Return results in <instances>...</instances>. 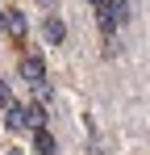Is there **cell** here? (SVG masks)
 I'll use <instances>...</instances> for the list:
<instances>
[{"label":"cell","instance_id":"1","mask_svg":"<svg viewBox=\"0 0 150 155\" xmlns=\"http://www.w3.org/2000/svg\"><path fill=\"white\" fill-rule=\"evenodd\" d=\"M0 25L8 29V38H13L17 46H25V38H29V25H25V13H21V8H4V13H0Z\"/></svg>","mask_w":150,"mask_h":155},{"label":"cell","instance_id":"2","mask_svg":"<svg viewBox=\"0 0 150 155\" xmlns=\"http://www.w3.org/2000/svg\"><path fill=\"white\" fill-rule=\"evenodd\" d=\"M17 71H21V80L33 88L38 80H46V63H42V54H33V51H25L21 54V63H17Z\"/></svg>","mask_w":150,"mask_h":155},{"label":"cell","instance_id":"3","mask_svg":"<svg viewBox=\"0 0 150 155\" xmlns=\"http://www.w3.org/2000/svg\"><path fill=\"white\" fill-rule=\"evenodd\" d=\"M4 126L13 130V134H17V130H25V105H17V101L4 105Z\"/></svg>","mask_w":150,"mask_h":155},{"label":"cell","instance_id":"4","mask_svg":"<svg viewBox=\"0 0 150 155\" xmlns=\"http://www.w3.org/2000/svg\"><path fill=\"white\" fill-rule=\"evenodd\" d=\"M25 126H29V130H42V126H46V105H42V101L25 105Z\"/></svg>","mask_w":150,"mask_h":155},{"label":"cell","instance_id":"5","mask_svg":"<svg viewBox=\"0 0 150 155\" xmlns=\"http://www.w3.org/2000/svg\"><path fill=\"white\" fill-rule=\"evenodd\" d=\"M42 34H46V42H50V46H58V42L67 38V25H63L58 17H46V25H42Z\"/></svg>","mask_w":150,"mask_h":155},{"label":"cell","instance_id":"6","mask_svg":"<svg viewBox=\"0 0 150 155\" xmlns=\"http://www.w3.org/2000/svg\"><path fill=\"white\" fill-rule=\"evenodd\" d=\"M33 147H38V155H54V151H58V147H54V134H50L46 126L33 130Z\"/></svg>","mask_w":150,"mask_h":155},{"label":"cell","instance_id":"7","mask_svg":"<svg viewBox=\"0 0 150 155\" xmlns=\"http://www.w3.org/2000/svg\"><path fill=\"white\" fill-rule=\"evenodd\" d=\"M33 92H38V101H50V80H38Z\"/></svg>","mask_w":150,"mask_h":155},{"label":"cell","instance_id":"8","mask_svg":"<svg viewBox=\"0 0 150 155\" xmlns=\"http://www.w3.org/2000/svg\"><path fill=\"white\" fill-rule=\"evenodd\" d=\"M13 101V92H8V84H4V80H0V109H4V105Z\"/></svg>","mask_w":150,"mask_h":155},{"label":"cell","instance_id":"9","mask_svg":"<svg viewBox=\"0 0 150 155\" xmlns=\"http://www.w3.org/2000/svg\"><path fill=\"white\" fill-rule=\"evenodd\" d=\"M38 4H42V8H54V0H38Z\"/></svg>","mask_w":150,"mask_h":155},{"label":"cell","instance_id":"10","mask_svg":"<svg viewBox=\"0 0 150 155\" xmlns=\"http://www.w3.org/2000/svg\"><path fill=\"white\" fill-rule=\"evenodd\" d=\"M88 4H92V8H100V4H104V0H88Z\"/></svg>","mask_w":150,"mask_h":155},{"label":"cell","instance_id":"11","mask_svg":"<svg viewBox=\"0 0 150 155\" xmlns=\"http://www.w3.org/2000/svg\"><path fill=\"white\" fill-rule=\"evenodd\" d=\"M8 155H21V151H8Z\"/></svg>","mask_w":150,"mask_h":155}]
</instances>
